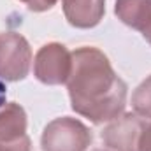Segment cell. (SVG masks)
<instances>
[{
    "label": "cell",
    "instance_id": "8fae6325",
    "mask_svg": "<svg viewBox=\"0 0 151 151\" xmlns=\"http://www.w3.org/2000/svg\"><path fill=\"white\" fill-rule=\"evenodd\" d=\"M21 2H25L27 7H28L30 11H35V12L47 11V9H51V7L56 4V0H21Z\"/></svg>",
    "mask_w": 151,
    "mask_h": 151
},
{
    "label": "cell",
    "instance_id": "6da1fadb",
    "mask_svg": "<svg viewBox=\"0 0 151 151\" xmlns=\"http://www.w3.org/2000/svg\"><path fill=\"white\" fill-rule=\"evenodd\" d=\"M67 88L72 109L97 125L113 121L125 111L127 84L97 47L84 46L72 53Z\"/></svg>",
    "mask_w": 151,
    "mask_h": 151
},
{
    "label": "cell",
    "instance_id": "3957f363",
    "mask_svg": "<svg viewBox=\"0 0 151 151\" xmlns=\"http://www.w3.org/2000/svg\"><path fill=\"white\" fill-rule=\"evenodd\" d=\"M32 63V49L27 39L14 32L0 34V79H25Z\"/></svg>",
    "mask_w": 151,
    "mask_h": 151
},
{
    "label": "cell",
    "instance_id": "277c9868",
    "mask_svg": "<svg viewBox=\"0 0 151 151\" xmlns=\"http://www.w3.org/2000/svg\"><path fill=\"white\" fill-rule=\"evenodd\" d=\"M72 67V53L63 44L51 42L42 46L34 60V72L44 84H62L67 83Z\"/></svg>",
    "mask_w": 151,
    "mask_h": 151
},
{
    "label": "cell",
    "instance_id": "ba28073f",
    "mask_svg": "<svg viewBox=\"0 0 151 151\" xmlns=\"http://www.w3.org/2000/svg\"><path fill=\"white\" fill-rule=\"evenodd\" d=\"M106 11V0H63L67 21L77 28H91L100 23Z\"/></svg>",
    "mask_w": 151,
    "mask_h": 151
},
{
    "label": "cell",
    "instance_id": "52a82bcc",
    "mask_svg": "<svg viewBox=\"0 0 151 151\" xmlns=\"http://www.w3.org/2000/svg\"><path fill=\"white\" fill-rule=\"evenodd\" d=\"M114 12L151 44V0H116Z\"/></svg>",
    "mask_w": 151,
    "mask_h": 151
},
{
    "label": "cell",
    "instance_id": "30bf717a",
    "mask_svg": "<svg viewBox=\"0 0 151 151\" xmlns=\"http://www.w3.org/2000/svg\"><path fill=\"white\" fill-rule=\"evenodd\" d=\"M137 151H151V121H144V127L137 142Z\"/></svg>",
    "mask_w": 151,
    "mask_h": 151
},
{
    "label": "cell",
    "instance_id": "9c48e42d",
    "mask_svg": "<svg viewBox=\"0 0 151 151\" xmlns=\"http://www.w3.org/2000/svg\"><path fill=\"white\" fill-rule=\"evenodd\" d=\"M132 106L135 114L151 119V76L144 79L132 95Z\"/></svg>",
    "mask_w": 151,
    "mask_h": 151
},
{
    "label": "cell",
    "instance_id": "7a4b0ae2",
    "mask_svg": "<svg viewBox=\"0 0 151 151\" xmlns=\"http://www.w3.org/2000/svg\"><path fill=\"white\" fill-rule=\"evenodd\" d=\"M91 132L81 121L63 116L53 119L42 132V151H86L91 144Z\"/></svg>",
    "mask_w": 151,
    "mask_h": 151
},
{
    "label": "cell",
    "instance_id": "7c38bea8",
    "mask_svg": "<svg viewBox=\"0 0 151 151\" xmlns=\"http://www.w3.org/2000/svg\"><path fill=\"white\" fill-rule=\"evenodd\" d=\"M5 99H7V88H5V83L0 79V107L5 106Z\"/></svg>",
    "mask_w": 151,
    "mask_h": 151
},
{
    "label": "cell",
    "instance_id": "8992f818",
    "mask_svg": "<svg viewBox=\"0 0 151 151\" xmlns=\"http://www.w3.org/2000/svg\"><path fill=\"white\" fill-rule=\"evenodd\" d=\"M139 114H123L113 119L109 127L102 132V141L111 151H137L139 135L144 127Z\"/></svg>",
    "mask_w": 151,
    "mask_h": 151
},
{
    "label": "cell",
    "instance_id": "4fadbf2b",
    "mask_svg": "<svg viewBox=\"0 0 151 151\" xmlns=\"http://www.w3.org/2000/svg\"><path fill=\"white\" fill-rule=\"evenodd\" d=\"M93 151H104V150H93Z\"/></svg>",
    "mask_w": 151,
    "mask_h": 151
},
{
    "label": "cell",
    "instance_id": "5b68a950",
    "mask_svg": "<svg viewBox=\"0 0 151 151\" xmlns=\"http://www.w3.org/2000/svg\"><path fill=\"white\" fill-rule=\"evenodd\" d=\"M0 151H30L27 135V114L16 102L0 111Z\"/></svg>",
    "mask_w": 151,
    "mask_h": 151
}]
</instances>
